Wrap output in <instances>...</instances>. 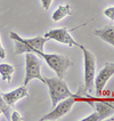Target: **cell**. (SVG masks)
Segmentation results:
<instances>
[{
	"instance_id": "cell-15",
	"label": "cell",
	"mask_w": 114,
	"mask_h": 121,
	"mask_svg": "<svg viewBox=\"0 0 114 121\" xmlns=\"http://www.w3.org/2000/svg\"><path fill=\"white\" fill-rule=\"evenodd\" d=\"M103 14L111 21H114V6H111L108 8H106V9H104Z\"/></svg>"
},
{
	"instance_id": "cell-14",
	"label": "cell",
	"mask_w": 114,
	"mask_h": 121,
	"mask_svg": "<svg viewBox=\"0 0 114 121\" xmlns=\"http://www.w3.org/2000/svg\"><path fill=\"white\" fill-rule=\"evenodd\" d=\"M9 108L10 106H8L5 101H4V98H2V96H1V91H0V110H1V112H2V114H5L8 120H10V113H9Z\"/></svg>"
},
{
	"instance_id": "cell-2",
	"label": "cell",
	"mask_w": 114,
	"mask_h": 121,
	"mask_svg": "<svg viewBox=\"0 0 114 121\" xmlns=\"http://www.w3.org/2000/svg\"><path fill=\"white\" fill-rule=\"evenodd\" d=\"M78 47L82 50L83 55V79H84V90L86 93H91L94 88L95 75H96V57L89 52L84 46L79 43Z\"/></svg>"
},
{
	"instance_id": "cell-4",
	"label": "cell",
	"mask_w": 114,
	"mask_h": 121,
	"mask_svg": "<svg viewBox=\"0 0 114 121\" xmlns=\"http://www.w3.org/2000/svg\"><path fill=\"white\" fill-rule=\"evenodd\" d=\"M34 54H37L39 57H42L43 60L48 64V66L50 67L55 73L57 74V77L63 79L65 73L67 72L68 67L71 66V60L59 54H47L43 52H35Z\"/></svg>"
},
{
	"instance_id": "cell-5",
	"label": "cell",
	"mask_w": 114,
	"mask_h": 121,
	"mask_svg": "<svg viewBox=\"0 0 114 121\" xmlns=\"http://www.w3.org/2000/svg\"><path fill=\"white\" fill-rule=\"evenodd\" d=\"M32 79L45 83V78L41 75V60L34 53H25V78L23 85L27 86Z\"/></svg>"
},
{
	"instance_id": "cell-16",
	"label": "cell",
	"mask_w": 114,
	"mask_h": 121,
	"mask_svg": "<svg viewBox=\"0 0 114 121\" xmlns=\"http://www.w3.org/2000/svg\"><path fill=\"white\" fill-rule=\"evenodd\" d=\"M81 121H101V120H99V115H98V113H97L96 111H94L90 115H88L86 118L81 119Z\"/></svg>"
},
{
	"instance_id": "cell-8",
	"label": "cell",
	"mask_w": 114,
	"mask_h": 121,
	"mask_svg": "<svg viewBox=\"0 0 114 121\" xmlns=\"http://www.w3.org/2000/svg\"><path fill=\"white\" fill-rule=\"evenodd\" d=\"M114 74V69L111 65L110 63H106L105 66L101 70V72L98 73V75L95 78V82L94 86L96 87V94L98 96H101L104 91V89L107 85L108 80L111 79V77Z\"/></svg>"
},
{
	"instance_id": "cell-21",
	"label": "cell",
	"mask_w": 114,
	"mask_h": 121,
	"mask_svg": "<svg viewBox=\"0 0 114 121\" xmlns=\"http://www.w3.org/2000/svg\"><path fill=\"white\" fill-rule=\"evenodd\" d=\"M0 114H2V112H1V110H0Z\"/></svg>"
},
{
	"instance_id": "cell-18",
	"label": "cell",
	"mask_w": 114,
	"mask_h": 121,
	"mask_svg": "<svg viewBox=\"0 0 114 121\" xmlns=\"http://www.w3.org/2000/svg\"><path fill=\"white\" fill-rule=\"evenodd\" d=\"M51 4H53V0H41V5L46 10H48L50 8Z\"/></svg>"
},
{
	"instance_id": "cell-6",
	"label": "cell",
	"mask_w": 114,
	"mask_h": 121,
	"mask_svg": "<svg viewBox=\"0 0 114 121\" xmlns=\"http://www.w3.org/2000/svg\"><path fill=\"white\" fill-rule=\"evenodd\" d=\"M76 96H78V95L74 94L73 96H70V97H67L65 99L58 102V103L54 106L53 111H50L49 113H47L46 115H43L40 120L41 121L58 120V119H60L62 117L66 115L67 113L71 111V108H73L74 103L76 102Z\"/></svg>"
},
{
	"instance_id": "cell-1",
	"label": "cell",
	"mask_w": 114,
	"mask_h": 121,
	"mask_svg": "<svg viewBox=\"0 0 114 121\" xmlns=\"http://www.w3.org/2000/svg\"><path fill=\"white\" fill-rule=\"evenodd\" d=\"M10 39L15 42V54L22 55L25 53H35V52H43L45 45L47 42V39L45 37L37 35L34 38L24 39L18 33L12 31L9 33Z\"/></svg>"
},
{
	"instance_id": "cell-20",
	"label": "cell",
	"mask_w": 114,
	"mask_h": 121,
	"mask_svg": "<svg viewBox=\"0 0 114 121\" xmlns=\"http://www.w3.org/2000/svg\"><path fill=\"white\" fill-rule=\"evenodd\" d=\"M108 63H110V62H108ZM110 65H111V66L114 69V63H110Z\"/></svg>"
},
{
	"instance_id": "cell-17",
	"label": "cell",
	"mask_w": 114,
	"mask_h": 121,
	"mask_svg": "<svg viewBox=\"0 0 114 121\" xmlns=\"http://www.w3.org/2000/svg\"><path fill=\"white\" fill-rule=\"evenodd\" d=\"M10 120L12 121H22V120H24V118L21 115L20 112H17V111H13V112H12V114H10Z\"/></svg>"
},
{
	"instance_id": "cell-12",
	"label": "cell",
	"mask_w": 114,
	"mask_h": 121,
	"mask_svg": "<svg viewBox=\"0 0 114 121\" xmlns=\"http://www.w3.org/2000/svg\"><path fill=\"white\" fill-rule=\"evenodd\" d=\"M72 14V8H71V5L68 4H65V5H60L56 10H55L53 15H51V20L54 22H59L63 18H65L66 16H70Z\"/></svg>"
},
{
	"instance_id": "cell-3",
	"label": "cell",
	"mask_w": 114,
	"mask_h": 121,
	"mask_svg": "<svg viewBox=\"0 0 114 121\" xmlns=\"http://www.w3.org/2000/svg\"><path fill=\"white\" fill-rule=\"evenodd\" d=\"M45 85H47L48 87L53 106H55L58 102L74 95L68 89L66 82L58 77L57 78H45Z\"/></svg>"
},
{
	"instance_id": "cell-7",
	"label": "cell",
	"mask_w": 114,
	"mask_h": 121,
	"mask_svg": "<svg viewBox=\"0 0 114 121\" xmlns=\"http://www.w3.org/2000/svg\"><path fill=\"white\" fill-rule=\"evenodd\" d=\"M47 40H55L59 43L67 45L68 47H73V46H79V43L73 39V37L71 35L70 31L66 27H59V29H53L47 31L43 35Z\"/></svg>"
},
{
	"instance_id": "cell-19",
	"label": "cell",
	"mask_w": 114,
	"mask_h": 121,
	"mask_svg": "<svg viewBox=\"0 0 114 121\" xmlns=\"http://www.w3.org/2000/svg\"><path fill=\"white\" fill-rule=\"evenodd\" d=\"M6 57V52H5V48L2 47V45H1V40H0V58L1 60H4Z\"/></svg>"
},
{
	"instance_id": "cell-10",
	"label": "cell",
	"mask_w": 114,
	"mask_h": 121,
	"mask_svg": "<svg viewBox=\"0 0 114 121\" xmlns=\"http://www.w3.org/2000/svg\"><path fill=\"white\" fill-rule=\"evenodd\" d=\"M88 103L95 108V111L99 115V120H106L110 115L114 114L113 104L103 101H88Z\"/></svg>"
},
{
	"instance_id": "cell-9",
	"label": "cell",
	"mask_w": 114,
	"mask_h": 121,
	"mask_svg": "<svg viewBox=\"0 0 114 121\" xmlns=\"http://www.w3.org/2000/svg\"><path fill=\"white\" fill-rule=\"evenodd\" d=\"M4 101L8 106H13L16 103L23 98H27L29 97V91H27L26 86H21V87L14 89L13 91H9V93H4L1 94Z\"/></svg>"
},
{
	"instance_id": "cell-22",
	"label": "cell",
	"mask_w": 114,
	"mask_h": 121,
	"mask_svg": "<svg viewBox=\"0 0 114 121\" xmlns=\"http://www.w3.org/2000/svg\"><path fill=\"white\" fill-rule=\"evenodd\" d=\"M113 108H114V105H113Z\"/></svg>"
},
{
	"instance_id": "cell-11",
	"label": "cell",
	"mask_w": 114,
	"mask_h": 121,
	"mask_svg": "<svg viewBox=\"0 0 114 121\" xmlns=\"http://www.w3.org/2000/svg\"><path fill=\"white\" fill-rule=\"evenodd\" d=\"M94 34L99 37L101 40L107 42L112 47H114V25H108L101 29L94 30Z\"/></svg>"
},
{
	"instance_id": "cell-13",
	"label": "cell",
	"mask_w": 114,
	"mask_h": 121,
	"mask_svg": "<svg viewBox=\"0 0 114 121\" xmlns=\"http://www.w3.org/2000/svg\"><path fill=\"white\" fill-rule=\"evenodd\" d=\"M15 71V67L8 63H1L0 64V74H1V79L7 82H10L12 81V77L14 74Z\"/></svg>"
}]
</instances>
